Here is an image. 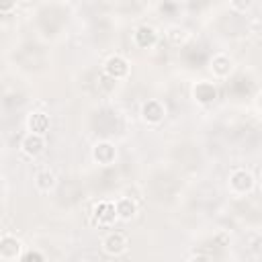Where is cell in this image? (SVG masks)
Here are the masks:
<instances>
[{
  "label": "cell",
  "mask_w": 262,
  "mask_h": 262,
  "mask_svg": "<svg viewBox=\"0 0 262 262\" xmlns=\"http://www.w3.org/2000/svg\"><path fill=\"white\" fill-rule=\"evenodd\" d=\"M233 4H235L239 10H246V8L252 6V0H233Z\"/></svg>",
  "instance_id": "9a60e30c"
},
{
  "label": "cell",
  "mask_w": 262,
  "mask_h": 262,
  "mask_svg": "<svg viewBox=\"0 0 262 262\" xmlns=\"http://www.w3.org/2000/svg\"><path fill=\"white\" fill-rule=\"evenodd\" d=\"M23 147H25V151H27L29 156H37V154L43 149V139H41V135H39V133H31L29 137H25Z\"/></svg>",
  "instance_id": "ba28073f"
},
{
  "label": "cell",
  "mask_w": 262,
  "mask_h": 262,
  "mask_svg": "<svg viewBox=\"0 0 262 262\" xmlns=\"http://www.w3.org/2000/svg\"><path fill=\"white\" fill-rule=\"evenodd\" d=\"M133 213H135V203H133L131 199H123V201H119V205H117V215H119V217H123V219H131Z\"/></svg>",
  "instance_id": "4fadbf2b"
},
{
  "label": "cell",
  "mask_w": 262,
  "mask_h": 262,
  "mask_svg": "<svg viewBox=\"0 0 262 262\" xmlns=\"http://www.w3.org/2000/svg\"><path fill=\"white\" fill-rule=\"evenodd\" d=\"M117 217V207L113 203H98L94 207V223L98 225H111Z\"/></svg>",
  "instance_id": "6da1fadb"
},
{
  "label": "cell",
  "mask_w": 262,
  "mask_h": 262,
  "mask_svg": "<svg viewBox=\"0 0 262 262\" xmlns=\"http://www.w3.org/2000/svg\"><path fill=\"white\" fill-rule=\"evenodd\" d=\"M135 41L139 47H149L156 43V31L151 27H139L135 33Z\"/></svg>",
  "instance_id": "52a82bcc"
},
{
  "label": "cell",
  "mask_w": 262,
  "mask_h": 262,
  "mask_svg": "<svg viewBox=\"0 0 262 262\" xmlns=\"http://www.w3.org/2000/svg\"><path fill=\"white\" fill-rule=\"evenodd\" d=\"M215 96H217V90H215L213 84H209V82L196 84V88H194V98H196V100H201V102H211V100H215Z\"/></svg>",
  "instance_id": "5b68a950"
},
{
  "label": "cell",
  "mask_w": 262,
  "mask_h": 262,
  "mask_svg": "<svg viewBox=\"0 0 262 262\" xmlns=\"http://www.w3.org/2000/svg\"><path fill=\"white\" fill-rule=\"evenodd\" d=\"M47 127H49V119H47V115H43V113H33L31 117H29V129L33 131V133H45L47 131Z\"/></svg>",
  "instance_id": "8992f818"
},
{
  "label": "cell",
  "mask_w": 262,
  "mask_h": 262,
  "mask_svg": "<svg viewBox=\"0 0 262 262\" xmlns=\"http://www.w3.org/2000/svg\"><path fill=\"white\" fill-rule=\"evenodd\" d=\"M211 68H213V72L217 74V76H227L229 74V70H231V61L225 57V55H217V57H213V61H211Z\"/></svg>",
  "instance_id": "7c38bea8"
},
{
  "label": "cell",
  "mask_w": 262,
  "mask_h": 262,
  "mask_svg": "<svg viewBox=\"0 0 262 262\" xmlns=\"http://www.w3.org/2000/svg\"><path fill=\"white\" fill-rule=\"evenodd\" d=\"M23 258H25L27 262H29V260H43V256H41V254H37V252H29V254H25Z\"/></svg>",
  "instance_id": "e0dca14e"
},
{
  "label": "cell",
  "mask_w": 262,
  "mask_h": 262,
  "mask_svg": "<svg viewBox=\"0 0 262 262\" xmlns=\"http://www.w3.org/2000/svg\"><path fill=\"white\" fill-rule=\"evenodd\" d=\"M125 248H127V239H125V235H121V233H111V235L104 239V252L111 254V256L123 254Z\"/></svg>",
  "instance_id": "7a4b0ae2"
},
{
  "label": "cell",
  "mask_w": 262,
  "mask_h": 262,
  "mask_svg": "<svg viewBox=\"0 0 262 262\" xmlns=\"http://www.w3.org/2000/svg\"><path fill=\"white\" fill-rule=\"evenodd\" d=\"M18 252H20V244H18V239H16V237L6 235V237H2V239H0V256H2V258L12 260V258H16V256H18Z\"/></svg>",
  "instance_id": "277c9868"
},
{
  "label": "cell",
  "mask_w": 262,
  "mask_h": 262,
  "mask_svg": "<svg viewBox=\"0 0 262 262\" xmlns=\"http://www.w3.org/2000/svg\"><path fill=\"white\" fill-rule=\"evenodd\" d=\"M94 158L100 162V164H111L113 158H115V147L111 143H98L94 147Z\"/></svg>",
  "instance_id": "9c48e42d"
},
{
  "label": "cell",
  "mask_w": 262,
  "mask_h": 262,
  "mask_svg": "<svg viewBox=\"0 0 262 262\" xmlns=\"http://www.w3.org/2000/svg\"><path fill=\"white\" fill-rule=\"evenodd\" d=\"M53 174L51 172H41L39 176H37V186L41 188V190H49L51 186H53Z\"/></svg>",
  "instance_id": "5bb4252c"
},
{
  "label": "cell",
  "mask_w": 262,
  "mask_h": 262,
  "mask_svg": "<svg viewBox=\"0 0 262 262\" xmlns=\"http://www.w3.org/2000/svg\"><path fill=\"white\" fill-rule=\"evenodd\" d=\"M127 72H129V66H127V61H125L123 57H119V55H115V57H111V59L106 61V74H108L113 80L127 76Z\"/></svg>",
  "instance_id": "3957f363"
},
{
  "label": "cell",
  "mask_w": 262,
  "mask_h": 262,
  "mask_svg": "<svg viewBox=\"0 0 262 262\" xmlns=\"http://www.w3.org/2000/svg\"><path fill=\"white\" fill-rule=\"evenodd\" d=\"M14 6V0H0V12H6Z\"/></svg>",
  "instance_id": "2e32d148"
},
{
  "label": "cell",
  "mask_w": 262,
  "mask_h": 262,
  "mask_svg": "<svg viewBox=\"0 0 262 262\" xmlns=\"http://www.w3.org/2000/svg\"><path fill=\"white\" fill-rule=\"evenodd\" d=\"M231 186H233L235 190L244 192V190H248V188L252 186V176H250L248 172L239 170V172H235V174L231 176Z\"/></svg>",
  "instance_id": "30bf717a"
},
{
  "label": "cell",
  "mask_w": 262,
  "mask_h": 262,
  "mask_svg": "<svg viewBox=\"0 0 262 262\" xmlns=\"http://www.w3.org/2000/svg\"><path fill=\"white\" fill-rule=\"evenodd\" d=\"M143 117H145L147 121L156 123V121H160V119L164 117V108L160 106V102H156V100H149V102L143 106Z\"/></svg>",
  "instance_id": "8fae6325"
}]
</instances>
